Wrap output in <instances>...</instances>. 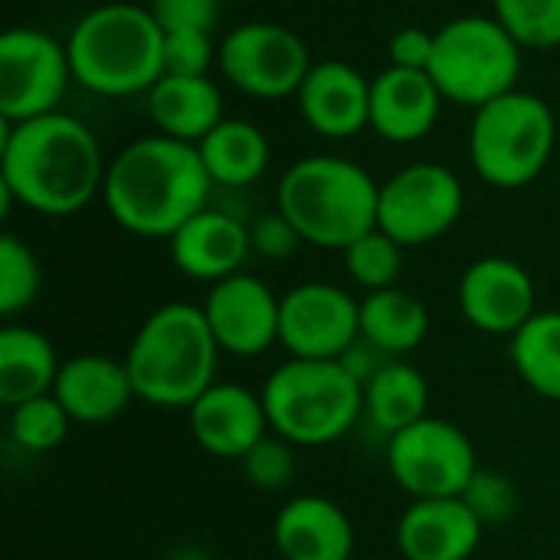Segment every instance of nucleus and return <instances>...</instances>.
I'll return each instance as SVG.
<instances>
[{"label":"nucleus","mask_w":560,"mask_h":560,"mask_svg":"<svg viewBox=\"0 0 560 560\" xmlns=\"http://www.w3.org/2000/svg\"><path fill=\"white\" fill-rule=\"evenodd\" d=\"M98 138L69 112H49L0 128L3 213L20 203L39 217H72L105 187Z\"/></svg>","instance_id":"1"},{"label":"nucleus","mask_w":560,"mask_h":560,"mask_svg":"<svg viewBox=\"0 0 560 560\" xmlns=\"http://www.w3.org/2000/svg\"><path fill=\"white\" fill-rule=\"evenodd\" d=\"M213 187L197 144L148 135L108 161L102 197L125 233L171 240L190 217L210 207Z\"/></svg>","instance_id":"2"},{"label":"nucleus","mask_w":560,"mask_h":560,"mask_svg":"<svg viewBox=\"0 0 560 560\" xmlns=\"http://www.w3.org/2000/svg\"><path fill=\"white\" fill-rule=\"evenodd\" d=\"M220 354L200 305H158L138 325L125 354L135 400L161 410H190L217 384Z\"/></svg>","instance_id":"3"},{"label":"nucleus","mask_w":560,"mask_h":560,"mask_svg":"<svg viewBox=\"0 0 560 560\" xmlns=\"http://www.w3.org/2000/svg\"><path fill=\"white\" fill-rule=\"evenodd\" d=\"M72 79L102 98L148 95L164 75V30L148 7L108 0L66 36Z\"/></svg>","instance_id":"4"},{"label":"nucleus","mask_w":560,"mask_h":560,"mask_svg":"<svg viewBox=\"0 0 560 560\" xmlns=\"http://www.w3.org/2000/svg\"><path fill=\"white\" fill-rule=\"evenodd\" d=\"M377 197L381 184L358 161L338 154L299 158L276 184V210L302 243L341 253L377 230Z\"/></svg>","instance_id":"5"},{"label":"nucleus","mask_w":560,"mask_h":560,"mask_svg":"<svg viewBox=\"0 0 560 560\" xmlns=\"http://www.w3.org/2000/svg\"><path fill=\"white\" fill-rule=\"evenodd\" d=\"M269 430L292 446H331L364 417V387L341 361L289 358L262 384Z\"/></svg>","instance_id":"6"},{"label":"nucleus","mask_w":560,"mask_h":560,"mask_svg":"<svg viewBox=\"0 0 560 560\" xmlns=\"http://www.w3.org/2000/svg\"><path fill=\"white\" fill-rule=\"evenodd\" d=\"M558 118L551 105L525 89H512L472 112L469 161L472 171L499 190L535 184L555 158Z\"/></svg>","instance_id":"7"},{"label":"nucleus","mask_w":560,"mask_h":560,"mask_svg":"<svg viewBox=\"0 0 560 560\" xmlns=\"http://www.w3.org/2000/svg\"><path fill=\"white\" fill-rule=\"evenodd\" d=\"M522 43L486 13H466L433 30L430 75L443 98L463 108H482L486 102L518 89Z\"/></svg>","instance_id":"8"},{"label":"nucleus","mask_w":560,"mask_h":560,"mask_svg":"<svg viewBox=\"0 0 560 560\" xmlns=\"http://www.w3.org/2000/svg\"><path fill=\"white\" fill-rule=\"evenodd\" d=\"M466 207V190L456 171L436 161L400 167L381 184L377 230L407 246H427L446 236Z\"/></svg>","instance_id":"9"},{"label":"nucleus","mask_w":560,"mask_h":560,"mask_svg":"<svg viewBox=\"0 0 560 560\" xmlns=\"http://www.w3.org/2000/svg\"><path fill=\"white\" fill-rule=\"evenodd\" d=\"M220 75L243 95L279 102L299 92L312 69L308 46L299 33L269 20H246L220 39Z\"/></svg>","instance_id":"10"},{"label":"nucleus","mask_w":560,"mask_h":560,"mask_svg":"<svg viewBox=\"0 0 560 560\" xmlns=\"http://www.w3.org/2000/svg\"><path fill=\"white\" fill-rule=\"evenodd\" d=\"M387 469L410 499H456L479 472V456L456 423L423 417L387 440Z\"/></svg>","instance_id":"11"},{"label":"nucleus","mask_w":560,"mask_h":560,"mask_svg":"<svg viewBox=\"0 0 560 560\" xmlns=\"http://www.w3.org/2000/svg\"><path fill=\"white\" fill-rule=\"evenodd\" d=\"M72 82L69 49L36 26H10L0 36V121H26L59 112Z\"/></svg>","instance_id":"12"},{"label":"nucleus","mask_w":560,"mask_h":560,"mask_svg":"<svg viewBox=\"0 0 560 560\" xmlns=\"http://www.w3.org/2000/svg\"><path fill=\"white\" fill-rule=\"evenodd\" d=\"M361 338V302L335 282H302L282 295L279 345L289 358L338 361Z\"/></svg>","instance_id":"13"},{"label":"nucleus","mask_w":560,"mask_h":560,"mask_svg":"<svg viewBox=\"0 0 560 560\" xmlns=\"http://www.w3.org/2000/svg\"><path fill=\"white\" fill-rule=\"evenodd\" d=\"M456 302L463 318L495 338H512L538 312L532 272L509 256H482L459 276Z\"/></svg>","instance_id":"14"},{"label":"nucleus","mask_w":560,"mask_h":560,"mask_svg":"<svg viewBox=\"0 0 560 560\" xmlns=\"http://www.w3.org/2000/svg\"><path fill=\"white\" fill-rule=\"evenodd\" d=\"M200 308L223 354L259 358L279 345L282 295H276L262 279L249 272L213 282Z\"/></svg>","instance_id":"15"},{"label":"nucleus","mask_w":560,"mask_h":560,"mask_svg":"<svg viewBox=\"0 0 560 560\" xmlns=\"http://www.w3.org/2000/svg\"><path fill=\"white\" fill-rule=\"evenodd\" d=\"M295 105L302 121L328 141H348L371 128V82L341 59L312 62L295 92Z\"/></svg>","instance_id":"16"},{"label":"nucleus","mask_w":560,"mask_h":560,"mask_svg":"<svg viewBox=\"0 0 560 560\" xmlns=\"http://www.w3.org/2000/svg\"><path fill=\"white\" fill-rule=\"evenodd\" d=\"M443 102L427 69L387 66L371 79V131L390 144L423 141L436 128Z\"/></svg>","instance_id":"17"},{"label":"nucleus","mask_w":560,"mask_h":560,"mask_svg":"<svg viewBox=\"0 0 560 560\" xmlns=\"http://www.w3.org/2000/svg\"><path fill=\"white\" fill-rule=\"evenodd\" d=\"M190 433L207 456L243 459L269 430L262 394H253L243 384H213L187 410Z\"/></svg>","instance_id":"18"},{"label":"nucleus","mask_w":560,"mask_h":560,"mask_svg":"<svg viewBox=\"0 0 560 560\" xmlns=\"http://www.w3.org/2000/svg\"><path fill=\"white\" fill-rule=\"evenodd\" d=\"M167 249L177 272L207 285L236 276L243 262L253 256L249 226L217 207H203L197 217H190L167 240Z\"/></svg>","instance_id":"19"},{"label":"nucleus","mask_w":560,"mask_h":560,"mask_svg":"<svg viewBox=\"0 0 560 560\" xmlns=\"http://www.w3.org/2000/svg\"><path fill=\"white\" fill-rule=\"evenodd\" d=\"M486 525L456 499H413L397 522L404 560H469L482 545Z\"/></svg>","instance_id":"20"},{"label":"nucleus","mask_w":560,"mask_h":560,"mask_svg":"<svg viewBox=\"0 0 560 560\" xmlns=\"http://www.w3.org/2000/svg\"><path fill=\"white\" fill-rule=\"evenodd\" d=\"M272 545L282 560H351L354 525L338 502L295 495L272 522Z\"/></svg>","instance_id":"21"},{"label":"nucleus","mask_w":560,"mask_h":560,"mask_svg":"<svg viewBox=\"0 0 560 560\" xmlns=\"http://www.w3.org/2000/svg\"><path fill=\"white\" fill-rule=\"evenodd\" d=\"M52 394L66 407L72 423H82V427L112 423L135 400V387H131L125 361H115L105 354H75L62 361Z\"/></svg>","instance_id":"22"},{"label":"nucleus","mask_w":560,"mask_h":560,"mask_svg":"<svg viewBox=\"0 0 560 560\" xmlns=\"http://www.w3.org/2000/svg\"><path fill=\"white\" fill-rule=\"evenodd\" d=\"M144 98L158 135L187 144H200L226 118L223 92L210 75H161Z\"/></svg>","instance_id":"23"},{"label":"nucleus","mask_w":560,"mask_h":560,"mask_svg":"<svg viewBox=\"0 0 560 560\" xmlns=\"http://www.w3.org/2000/svg\"><path fill=\"white\" fill-rule=\"evenodd\" d=\"M59 371L56 348L43 331L30 325H7L0 331V404L7 410L52 394Z\"/></svg>","instance_id":"24"},{"label":"nucleus","mask_w":560,"mask_h":560,"mask_svg":"<svg viewBox=\"0 0 560 560\" xmlns=\"http://www.w3.org/2000/svg\"><path fill=\"white\" fill-rule=\"evenodd\" d=\"M200 161L217 187H249L256 184L272 158L269 138L259 125L246 118H223L200 144Z\"/></svg>","instance_id":"25"},{"label":"nucleus","mask_w":560,"mask_h":560,"mask_svg":"<svg viewBox=\"0 0 560 560\" xmlns=\"http://www.w3.org/2000/svg\"><path fill=\"white\" fill-rule=\"evenodd\" d=\"M427 410H430L427 377L413 364H407L404 358L387 361L364 384V417L387 440H394L400 430L430 417Z\"/></svg>","instance_id":"26"},{"label":"nucleus","mask_w":560,"mask_h":560,"mask_svg":"<svg viewBox=\"0 0 560 560\" xmlns=\"http://www.w3.org/2000/svg\"><path fill=\"white\" fill-rule=\"evenodd\" d=\"M430 331L427 305L400 285L368 292L361 299V338L387 358L413 354Z\"/></svg>","instance_id":"27"},{"label":"nucleus","mask_w":560,"mask_h":560,"mask_svg":"<svg viewBox=\"0 0 560 560\" xmlns=\"http://www.w3.org/2000/svg\"><path fill=\"white\" fill-rule=\"evenodd\" d=\"M509 358L525 387L560 404V312H535L512 335Z\"/></svg>","instance_id":"28"},{"label":"nucleus","mask_w":560,"mask_h":560,"mask_svg":"<svg viewBox=\"0 0 560 560\" xmlns=\"http://www.w3.org/2000/svg\"><path fill=\"white\" fill-rule=\"evenodd\" d=\"M43 289V269L36 253L13 233L0 236V315L10 322L26 312Z\"/></svg>","instance_id":"29"},{"label":"nucleus","mask_w":560,"mask_h":560,"mask_svg":"<svg viewBox=\"0 0 560 560\" xmlns=\"http://www.w3.org/2000/svg\"><path fill=\"white\" fill-rule=\"evenodd\" d=\"M345 269L364 292L390 289L404 269V246L384 230H371L345 249Z\"/></svg>","instance_id":"30"},{"label":"nucleus","mask_w":560,"mask_h":560,"mask_svg":"<svg viewBox=\"0 0 560 560\" xmlns=\"http://www.w3.org/2000/svg\"><path fill=\"white\" fill-rule=\"evenodd\" d=\"M72 417L56 400V394L33 397L10 410V440L26 453H49L69 436Z\"/></svg>","instance_id":"31"},{"label":"nucleus","mask_w":560,"mask_h":560,"mask_svg":"<svg viewBox=\"0 0 560 560\" xmlns=\"http://www.w3.org/2000/svg\"><path fill=\"white\" fill-rule=\"evenodd\" d=\"M492 16L522 43V49H558L560 0H492Z\"/></svg>","instance_id":"32"},{"label":"nucleus","mask_w":560,"mask_h":560,"mask_svg":"<svg viewBox=\"0 0 560 560\" xmlns=\"http://www.w3.org/2000/svg\"><path fill=\"white\" fill-rule=\"evenodd\" d=\"M243 476L259 492H279L295 476V446L276 433H266L243 459Z\"/></svg>","instance_id":"33"},{"label":"nucleus","mask_w":560,"mask_h":560,"mask_svg":"<svg viewBox=\"0 0 560 560\" xmlns=\"http://www.w3.org/2000/svg\"><path fill=\"white\" fill-rule=\"evenodd\" d=\"M459 499L472 509V515L486 528L489 525H505L518 512V486L509 476H502L495 469H482V466H479V472L472 476V482L466 486V492Z\"/></svg>","instance_id":"34"},{"label":"nucleus","mask_w":560,"mask_h":560,"mask_svg":"<svg viewBox=\"0 0 560 560\" xmlns=\"http://www.w3.org/2000/svg\"><path fill=\"white\" fill-rule=\"evenodd\" d=\"M217 56L220 43H213L210 30L164 33V75H210Z\"/></svg>","instance_id":"35"},{"label":"nucleus","mask_w":560,"mask_h":560,"mask_svg":"<svg viewBox=\"0 0 560 560\" xmlns=\"http://www.w3.org/2000/svg\"><path fill=\"white\" fill-rule=\"evenodd\" d=\"M249 246H253L256 256H262L269 262H279V259H289L302 246V236L279 210H272V213L259 217L249 226Z\"/></svg>","instance_id":"36"},{"label":"nucleus","mask_w":560,"mask_h":560,"mask_svg":"<svg viewBox=\"0 0 560 560\" xmlns=\"http://www.w3.org/2000/svg\"><path fill=\"white\" fill-rule=\"evenodd\" d=\"M148 10L164 33L174 30H213L220 16V0H151Z\"/></svg>","instance_id":"37"},{"label":"nucleus","mask_w":560,"mask_h":560,"mask_svg":"<svg viewBox=\"0 0 560 560\" xmlns=\"http://www.w3.org/2000/svg\"><path fill=\"white\" fill-rule=\"evenodd\" d=\"M433 56V33L423 26H400L387 39V59L397 69H430Z\"/></svg>","instance_id":"38"},{"label":"nucleus","mask_w":560,"mask_h":560,"mask_svg":"<svg viewBox=\"0 0 560 560\" xmlns=\"http://www.w3.org/2000/svg\"><path fill=\"white\" fill-rule=\"evenodd\" d=\"M338 361H341V364L348 368V374H351V377H354V381L364 387V384H368V381H371V377H374V374H377V371H381L387 361H394V358H387L384 351H377L371 341L358 338V341H354V345H351V348H348V351H345Z\"/></svg>","instance_id":"39"},{"label":"nucleus","mask_w":560,"mask_h":560,"mask_svg":"<svg viewBox=\"0 0 560 560\" xmlns=\"http://www.w3.org/2000/svg\"><path fill=\"white\" fill-rule=\"evenodd\" d=\"M171 560H213L207 551H200V548H180L177 555Z\"/></svg>","instance_id":"40"}]
</instances>
